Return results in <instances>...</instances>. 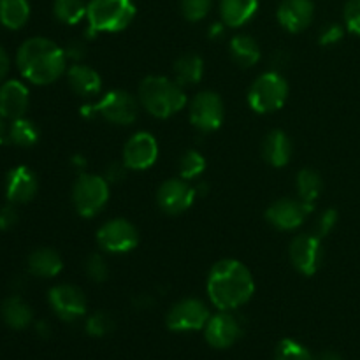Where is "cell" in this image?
<instances>
[{
	"label": "cell",
	"instance_id": "obj_22",
	"mask_svg": "<svg viewBox=\"0 0 360 360\" xmlns=\"http://www.w3.org/2000/svg\"><path fill=\"white\" fill-rule=\"evenodd\" d=\"M259 0H220L221 20L227 27H243L255 16Z\"/></svg>",
	"mask_w": 360,
	"mask_h": 360
},
{
	"label": "cell",
	"instance_id": "obj_17",
	"mask_svg": "<svg viewBox=\"0 0 360 360\" xmlns=\"http://www.w3.org/2000/svg\"><path fill=\"white\" fill-rule=\"evenodd\" d=\"M315 6L311 0H283L278 7V21L290 34H299L311 25Z\"/></svg>",
	"mask_w": 360,
	"mask_h": 360
},
{
	"label": "cell",
	"instance_id": "obj_41",
	"mask_svg": "<svg viewBox=\"0 0 360 360\" xmlns=\"http://www.w3.org/2000/svg\"><path fill=\"white\" fill-rule=\"evenodd\" d=\"M84 51H86V48H84L83 42L79 41H74L70 42L69 46L65 48V55H67V60H81L84 56Z\"/></svg>",
	"mask_w": 360,
	"mask_h": 360
},
{
	"label": "cell",
	"instance_id": "obj_40",
	"mask_svg": "<svg viewBox=\"0 0 360 360\" xmlns=\"http://www.w3.org/2000/svg\"><path fill=\"white\" fill-rule=\"evenodd\" d=\"M125 174H127V165L123 164H120V162H112V164H109L108 165V169H105V174H104V178H105V181L108 183H120L122 181L123 178H125Z\"/></svg>",
	"mask_w": 360,
	"mask_h": 360
},
{
	"label": "cell",
	"instance_id": "obj_28",
	"mask_svg": "<svg viewBox=\"0 0 360 360\" xmlns=\"http://www.w3.org/2000/svg\"><path fill=\"white\" fill-rule=\"evenodd\" d=\"M322 188H323V183L319 172L313 171V169H302V171H299L297 192H299V199H301L302 202L308 204L309 207L315 206Z\"/></svg>",
	"mask_w": 360,
	"mask_h": 360
},
{
	"label": "cell",
	"instance_id": "obj_21",
	"mask_svg": "<svg viewBox=\"0 0 360 360\" xmlns=\"http://www.w3.org/2000/svg\"><path fill=\"white\" fill-rule=\"evenodd\" d=\"M67 79H69L70 90L74 94L81 95V97H91V95L101 94V74L91 69V67L76 63V65L67 70Z\"/></svg>",
	"mask_w": 360,
	"mask_h": 360
},
{
	"label": "cell",
	"instance_id": "obj_15",
	"mask_svg": "<svg viewBox=\"0 0 360 360\" xmlns=\"http://www.w3.org/2000/svg\"><path fill=\"white\" fill-rule=\"evenodd\" d=\"M313 211L301 199H280L271 204L266 211V218L278 231H294L301 227L304 218Z\"/></svg>",
	"mask_w": 360,
	"mask_h": 360
},
{
	"label": "cell",
	"instance_id": "obj_8",
	"mask_svg": "<svg viewBox=\"0 0 360 360\" xmlns=\"http://www.w3.org/2000/svg\"><path fill=\"white\" fill-rule=\"evenodd\" d=\"M94 115L102 116L115 125H132L139 115L136 97L125 90H111L94 105Z\"/></svg>",
	"mask_w": 360,
	"mask_h": 360
},
{
	"label": "cell",
	"instance_id": "obj_45",
	"mask_svg": "<svg viewBox=\"0 0 360 360\" xmlns=\"http://www.w3.org/2000/svg\"><path fill=\"white\" fill-rule=\"evenodd\" d=\"M220 34H224V27H221L220 23L213 25V28H211V35H213V37H218Z\"/></svg>",
	"mask_w": 360,
	"mask_h": 360
},
{
	"label": "cell",
	"instance_id": "obj_11",
	"mask_svg": "<svg viewBox=\"0 0 360 360\" xmlns=\"http://www.w3.org/2000/svg\"><path fill=\"white\" fill-rule=\"evenodd\" d=\"M197 190L188 183V179L172 178L162 183L157 190V204L165 214H181L188 210L195 200Z\"/></svg>",
	"mask_w": 360,
	"mask_h": 360
},
{
	"label": "cell",
	"instance_id": "obj_27",
	"mask_svg": "<svg viewBox=\"0 0 360 360\" xmlns=\"http://www.w3.org/2000/svg\"><path fill=\"white\" fill-rule=\"evenodd\" d=\"M204 76V62L199 55H183L174 62L176 83L181 86L197 84Z\"/></svg>",
	"mask_w": 360,
	"mask_h": 360
},
{
	"label": "cell",
	"instance_id": "obj_29",
	"mask_svg": "<svg viewBox=\"0 0 360 360\" xmlns=\"http://www.w3.org/2000/svg\"><path fill=\"white\" fill-rule=\"evenodd\" d=\"M7 136H9L11 143H14L16 146L28 148L34 146L39 141V129L32 120H27L23 116V118L13 120Z\"/></svg>",
	"mask_w": 360,
	"mask_h": 360
},
{
	"label": "cell",
	"instance_id": "obj_46",
	"mask_svg": "<svg viewBox=\"0 0 360 360\" xmlns=\"http://www.w3.org/2000/svg\"><path fill=\"white\" fill-rule=\"evenodd\" d=\"M4 137H6V123H4V116L0 115V143L4 141Z\"/></svg>",
	"mask_w": 360,
	"mask_h": 360
},
{
	"label": "cell",
	"instance_id": "obj_35",
	"mask_svg": "<svg viewBox=\"0 0 360 360\" xmlns=\"http://www.w3.org/2000/svg\"><path fill=\"white\" fill-rule=\"evenodd\" d=\"M213 0H181V13L188 21H200L211 11Z\"/></svg>",
	"mask_w": 360,
	"mask_h": 360
},
{
	"label": "cell",
	"instance_id": "obj_24",
	"mask_svg": "<svg viewBox=\"0 0 360 360\" xmlns=\"http://www.w3.org/2000/svg\"><path fill=\"white\" fill-rule=\"evenodd\" d=\"M231 56L239 67L243 69H248V67H253L259 63L260 56V46L257 44V41L250 35H236L234 39L231 41Z\"/></svg>",
	"mask_w": 360,
	"mask_h": 360
},
{
	"label": "cell",
	"instance_id": "obj_43",
	"mask_svg": "<svg viewBox=\"0 0 360 360\" xmlns=\"http://www.w3.org/2000/svg\"><path fill=\"white\" fill-rule=\"evenodd\" d=\"M315 360H343V359H341V355L336 354V352L327 350V352H322V354H320Z\"/></svg>",
	"mask_w": 360,
	"mask_h": 360
},
{
	"label": "cell",
	"instance_id": "obj_34",
	"mask_svg": "<svg viewBox=\"0 0 360 360\" xmlns=\"http://www.w3.org/2000/svg\"><path fill=\"white\" fill-rule=\"evenodd\" d=\"M112 327H115V322H112L111 316L104 311H97L88 319L86 333L94 338H102L111 333Z\"/></svg>",
	"mask_w": 360,
	"mask_h": 360
},
{
	"label": "cell",
	"instance_id": "obj_26",
	"mask_svg": "<svg viewBox=\"0 0 360 360\" xmlns=\"http://www.w3.org/2000/svg\"><path fill=\"white\" fill-rule=\"evenodd\" d=\"M30 18L28 0H0V23L9 30H20Z\"/></svg>",
	"mask_w": 360,
	"mask_h": 360
},
{
	"label": "cell",
	"instance_id": "obj_36",
	"mask_svg": "<svg viewBox=\"0 0 360 360\" xmlns=\"http://www.w3.org/2000/svg\"><path fill=\"white\" fill-rule=\"evenodd\" d=\"M345 25L352 34L360 35V0H348L345 6Z\"/></svg>",
	"mask_w": 360,
	"mask_h": 360
},
{
	"label": "cell",
	"instance_id": "obj_44",
	"mask_svg": "<svg viewBox=\"0 0 360 360\" xmlns=\"http://www.w3.org/2000/svg\"><path fill=\"white\" fill-rule=\"evenodd\" d=\"M37 333L39 336L42 338H48L49 336V326L46 322H39L37 323Z\"/></svg>",
	"mask_w": 360,
	"mask_h": 360
},
{
	"label": "cell",
	"instance_id": "obj_37",
	"mask_svg": "<svg viewBox=\"0 0 360 360\" xmlns=\"http://www.w3.org/2000/svg\"><path fill=\"white\" fill-rule=\"evenodd\" d=\"M338 224V211L336 210H326L320 214L319 221H316L315 227V236L316 238L323 239L326 236H329L333 232V229Z\"/></svg>",
	"mask_w": 360,
	"mask_h": 360
},
{
	"label": "cell",
	"instance_id": "obj_16",
	"mask_svg": "<svg viewBox=\"0 0 360 360\" xmlns=\"http://www.w3.org/2000/svg\"><path fill=\"white\" fill-rule=\"evenodd\" d=\"M241 322L231 311L217 313V315H213L207 320L206 327H204L206 341L213 348H218V350L232 347L241 338Z\"/></svg>",
	"mask_w": 360,
	"mask_h": 360
},
{
	"label": "cell",
	"instance_id": "obj_30",
	"mask_svg": "<svg viewBox=\"0 0 360 360\" xmlns=\"http://www.w3.org/2000/svg\"><path fill=\"white\" fill-rule=\"evenodd\" d=\"M53 13L62 23L76 25L86 16V6L83 0H55Z\"/></svg>",
	"mask_w": 360,
	"mask_h": 360
},
{
	"label": "cell",
	"instance_id": "obj_9",
	"mask_svg": "<svg viewBox=\"0 0 360 360\" xmlns=\"http://www.w3.org/2000/svg\"><path fill=\"white\" fill-rule=\"evenodd\" d=\"M97 243L109 253H129L139 245V232L136 225L125 218H112L97 231Z\"/></svg>",
	"mask_w": 360,
	"mask_h": 360
},
{
	"label": "cell",
	"instance_id": "obj_3",
	"mask_svg": "<svg viewBox=\"0 0 360 360\" xmlns=\"http://www.w3.org/2000/svg\"><path fill=\"white\" fill-rule=\"evenodd\" d=\"M139 102L155 118H171L186 105L183 86L164 76H148L139 84Z\"/></svg>",
	"mask_w": 360,
	"mask_h": 360
},
{
	"label": "cell",
	"instance_id": "obj_13",
	"mask_svg": "<svg viewBox=\"0 0 360 360\" xmlns=\"http://www.w3.org/2000/svg\"><path fill=\"white\" fill-rule=\"evenodd\" d=\"M48 301L56 316L65 322H76L86 313V297L74 285H56L49 290Z\"/></svg>",
	"mask_w": 360,
	"mask_h": 360
},
{
	"label": "cell",
	"instance_id": "obj_31",
	"mask_svg": "<svg viewBox=\"0 0 360 360\" xmlns=\"http://www.w3.org/2000/svg\"><path fill=\"white\" fill-rule=\"evenodd\" d=\"M206 171V158L195 150H188L179 160V174L183 179H195Z\"/></svg>",
	"mask_w": 360,
	"mask_h": 360
},
{
	"label": "cell",
	"instance_id": "obj_7",
	"mask_svg": "<svg viewBox=\"0 0 360 360\" xmlns=\"http://www.w3.org/2000/svg\"><path fill=\"white\" fill-rule=\"evenodd\" d=\"M190 123L200 132H214L224 123V101L217 91H200L188 105Z\"/></svg>",
	"mask_w": 360,
	"mask_h": 360
},
{
	"label": "cell",
	"instance_id": "obj_19",
	"mask_svg": "<svg viewBox=\"0 0 360 360\" xmlns=\"http://www.w3.org/2000/svg\"><path fill=\"white\" fill-rule=\"evenodd\" d=\"M28 104H30V94L21 81L9 79L0 86V115L4 118H23Z\"/></svg>",
	"mask_w": 360,
	"mask_h": 360
},
{
	"label": "cell",
	"instance_id": "obj_25",
	"mask_svg": "<svg viewBox=\"0 0 360 360\" xmlns=\"http://www.w3.org/2000/svg\"><path fill=\"white\" fill-rule=\"evenodd\" d=\"M2 319L11 329H27L32 323V319H34V313H32L30 306L23 301L18 295H13V297L6 299L2 304Z\"/></svg>",
	"mask_w": 360,
	"mask_h": 360
},
{
	"label": "cell",
	"instance_id": "obj_23",
	"mask_svg": "<svg viewBox=\"0 0 360 360\" xmlns=\"http://www.w3.org/2000/svg\"><path fill=\"white\" fill-rule=\"evenodd\" d=\"M62 269V257L51 248H39L28 257V271L37 278H53Z\"/></svg>",
	"mask_w": 360,
	"mask_h": 360
},
{
	"label": "cell",
	"instance_id": "obj_14",
	"mask_svg": "<svg viewBox=\"0 0 360 360\" xmlns=\"http://www.w3.org/2000/svg\"><path fill=\"white\" fill-rule=\"evenodd\" d=\"M158 158V143L150 132H137L123 148V164L132 171L150 169Z\"/></svg>",
	"mask_w": 360,
	"mask_h": 360
},
{
	"label": "cell",
	"instance_id": "obj_33",
	"mask_svg": "<svg viewBox=\"0 0 360 360\" xmlns=\"http://www.w3.org/2000/svg\"><path fill=\"white\" fill-rule=\"evenodd\" d=\"M84 271H86L88 278L95 283H102V281L108 280L109 276V267L108 262L104 260V257L98 255V253H91L90 257L84 262Z\"/></svg>",
	"mask_w": 360,
	"mask_h": 360
},
{
	"label": "cell",
	"instance_id": "obj_38",
	"mask_svg": "<svg viewBox=\"0 0 360 360\" xmlns=\"http://www.w3.org/2000/svg\"><path fill=\"white\" fill-rule=\"evenodd\" d=\"M345 30L341 25L338 23H329L322 32H320V44L322 46H333L336 42H340L343 39Z\"/></svg>",
	"mask_w": 360,
	"mask_h": 360
},
{
	"label": "cell",
	"instance_id": "obj_1",
	"mask_svg": "<svg viewBox=\"0 0 360 360\" xmlns=\"http://www.w3.org/2000/svg\"><path fill=\"white\" fill-rule=\"evenodd\" d=\"M255 294V281L243 262L224 259L207 274V295L220 311H232L246 304Z\"/></svg>",
	"mask_w": 360,
	"mask_h": 360
},
{
	"label": "cell",
	"instance_id": "obj_20",
	"mask_svg": "<svg viewBox=\"0 0 360 360\" xmlns=\"http://www.w3.org/2000/svg\"><path fill=\"white\" fill-rule=\"evenodd\" d=\"M294 146L292 141L283 130H273L266 136L262 143V157L269 162L273 167H285L290 162Z\"/></svg>",
	"mask_w": 360,
	"mask_h": 360
},
{
	"label": "cell",
	"instance_id": "obj_39",
	"mask_svg": "<svg viewBox=\"0 0 360 360\" xmlns=\"http://www.w3.org/2000/svg\"><path fill=\"white\" fill-rule=\"evenodd\" d=\"M18 218H20V214H18L14 204L4 206L0 210V231H9V229H13L18 224Z\"/></svg>",
	"mask_w": 360,
	"mask_h": 360
},
{
	"label": "cell",
	"instance_id": "obj_32",
	"mask_svg": "<svg viewBox=\"0 0 360 360\" xmlns=\"http://www.w3.org/2000/svg\"><path fill=\"white\" fill-rule=\"evenodd\" d=\"M274 360H315L309 354L308 348L302 347L297 341L285 338L278 343L276 352H274Z\"/></svg>",
	"mask_w": 360,
	"mask_h": 360
},
{
	"label": "cell",
	"instance_id": "obj_10",
	"mask_svg": "<svg viewBox=\"0 0 360 360\" xmlns=\"http://www.w3.org/2000/svg\"><path fill=\"white\" fill-rule=\"evenodd\" d=\"M210 319V309L202 301L183 299L169 309L165 323L174 333H188V330L204 329Z\"/></svg>",
	"mask_w": 360,
	"mask_h": 360
},
{
	"label": "cell",
	"instance_id": "obj_18",
	"mask_svg": "<svg viewBox=\"0 0 360 360\" xmlns=\"http://www.w3.org/2000/svg\"><path fill=\"white\" fill-rule=\"evenodd\" d=\"M39 188L37 176L25 165L11 169L6 179V195L11 204L30 202Z\"/></svg>",
	"mask_w": 360,
	"mask_h": 360
},
{
	"label": "cell",
	"instance_id": "obj_4",
	"mask_svg": "<svg viewBox=\"0 0 360 360\" xmlns=\"http://www.w3.org/2000/svg\"><path fill=\"white\" fill-rule=\"evenodd\" d=\"M86 18L94 34H116L129 27L136 18V4L132 0H90Z\"/></svg>",
	"mask_w": 360,
	"mask_h": 360
},
{
	"label": "cell",
	"instance_id": "obj_6",
	"mask_svg": "<svg viewBox=\"0 0 360 360\" xmlns=\"http://www.w3.org/2000/svg\"><path fill=\"white\" fill-rule=\"evenodd\" d=\"M109 200V183L95 174H81L72 188V202L77 213L94 218L104 210Z\"/></svg>",
	"mask_w": 360,
	"mask_h": 360
},
{
	"label": "cell",
	"instance_id": "obj_12",
	"mask_svg": "<svg viewBox=\"0 0 360 360\" xmlns=\"http://www.w3.org/2000/svg\"><path fill=\"white\" fill-rule=\"evenodd\" d=\"M290 262L304 276H313L322 264V239L315 234H299L292 239Z\"/></svg>",
	"mask_w": 360,
	"mask_h": 360
},
{
	"label": "cell",
	"instance_id": "obj_5",
	"mask_svg": "<svg viewBox=\"0 0 360 360\" xmlns=\"http://www.w3.org/2000/svg\"><path fill=\"white\" fill-rule=\"evenodd\" d=\"M288 97V83L280 72H264L248 90V104L259 115H269L285 105Z\"/></svg>",
	"mask_w": 360,
	"mask_h": 360
},
{
	"label": "cell",
	"instance_id": "obj_2",
	"mask_svg": "<svg viewBox=\"0 0 360 360\" xmlns=\"http://www.w3.org/2000/svg\"><path fill=\"white\" fill-rule=\"evenodd\" d=\"M18 69L34 84H51L67 70L65 49L46 37H32L18 49Z\"/></svg>",
	"mask_w": 360,
	"mask_h": 360
},
{
	"label": "cell",
	"instance_id": "obj_42",
	"mask_svg": "<svg viewBox=\"0 0 360 360\" xmlns=\"http://www.w3.org/2000/svg\"><path fill=\"white\" fill-rule=\"evenodd\" d=\"M9 65H11L9 56H7L6 49L0 46V81H2L4 77L7 76V72H9Z\"/></svg>",
	"mask_w": 360,
	"mask_h": 360
}]
</instances>
